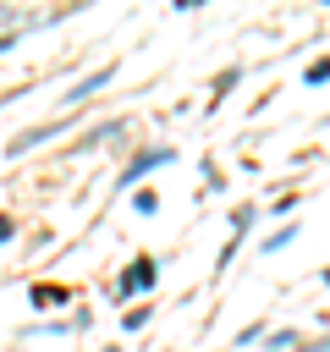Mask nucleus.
Segmentation results:
<instances>
[{
    "label": "nucleus",
    "mask_w": 330,
    "mask_h": 352,
    "mask_svg": "<svg viewBox=\"0 0 330 352\" xmlns=\"http://www.w3.org/2000/svg\"><path fill=\"white\" fill-rule=\"evenodd\" d=\"M148 280H154V264H148V258H138V264H132V275H126V286H148Z\"/></svg>",
    "instance_id": "obj_1"
},
{
    "label": "nucleus",
    "mask_w": 330,
    "mask_h": 352,
    "mask_svg": "<svg viewBox=\"0 0 330 352\" xmlns=\"http://www.w3.org/2000/svg\"><path fill=\"white\" fill-rule=\"evenodd\" d=\"M0 242H11V220L6 214H0Z\"/></svg>",
    "instance_id": "obj_2"
}]
</instances>
